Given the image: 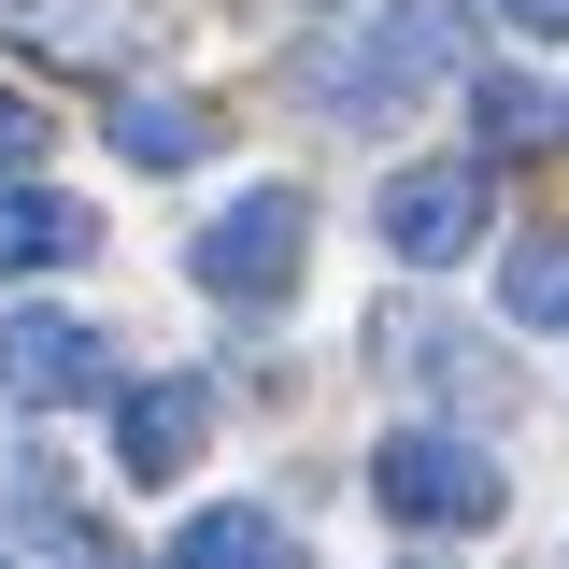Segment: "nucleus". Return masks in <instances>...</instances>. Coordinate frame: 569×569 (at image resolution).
I'll return each instance as SVG.
<instances>
[{"instance_id":"nucleus-1","label":"nucleus","mask_w":569,"mask_h":569,"mask_svg":"<svg viewBox=\"0 0 569 569\" xmlns=\"http://www.w3.org/2000/svg\"><path fill=\"white\" fill-rule=\"evenodd\" d=\"M456 58H470V0H385L356 43L313 58V100H328V114H399V100H427Z\"/></svg>"},{"instance_id":"nucleus-2","label":"nucleus","mask_w":569,"mask_h":569,"mask_svg":"<svg viewBox=\"0 0 569 569\" xmlns=\"http://www.w3.org/2000/svg\"><path fill=\"white\" fill-rule=\"evenodd\" d=\"M299 257H313V200H299V186H242V200L186 242L200 299H228V313H271L284 284H299Z\"/></svg>"},{"instance_id":"nucleus-3","label":"nucleus","mask_w":569,"mask_h":569,"mask_svg":"<svg viewBox=\"0 0 569 569\" xmlns=\"http://www.w3.org/2000/svg\"><path fill=\"white\" fill-rule=\"evenodd\" d=\"M370 498L399 512V527H427V541H456V527H498V456L485 441H456V427H385V456H370Z\"/></svg>"},{"instance_id":"nucleus-4","label":"nucleus","mask_w":569,"mask_h":569,"mask_svg":"<svg viewBox=\"0 0 569 569\" xmlns=\"http://www.w3.org/2000/svg\"><path fill=\"white\" fill-rule=\"evenodd\" d=\"M370 228H385V257H413V271H456V257L485 242V171H470V157H441V171H385Z\"/></svg>"},{"instance_id":"nucleus-5","label":"nucleus","mask_w":569,"mask_h":569,"mask_svg":"<svg viewBox=\"0 0 569 569\" xmlns=\"http://www.w3.org/2000/svg\"><path fill=\"white\" fill-rule=\"evenodd\" d=\"M114 385V356L86 313H0V399H29V413H71V399H100Z\"/></svg>"},{"instance_id":"nucleus-6","label":"nucleus","mask_w":569,"mask_h":569,"mask_svg":"<svg viewBox=\"0 0 569 569\" xmlns=\"http://www.w3.org/2000/svg\"><path fill=\"white\" fill-rule=\"evenodd\" d=\"M200 441H213V385L200 370H157V385L114 399V470H129V485H186Z\"/></svg>"},{"instance_id":"nucleus-7","label":"nucleus","mask_w":569,"mask_h":569,"mask_svg":"<svg viewBox=\"0 0 569 569\" xmlns=\"http://www.w3.org/2000/svg\"><path fill=\"white\" fill-rule=\"evenodd\" d=\"M0 29H14V43H43V58L129 71L142 43H157V0H0Z\"/></svg>"},{"instance_id":"nucleus-8","label":"nucleus","mask_w":569,"mask_h":569,"mask_svg":"<svg viewBox=\"0 0 569 569\" xmlns=\"http://www.w3.org/2000/svg\"><path fill=\"white\" fill-rule=\"evenodd\" d=\"M86 242H100V213H86V200L14 186V171H0V284H14V271H71Z\"/></svg>"},{"instance_id":"nucleus-9","label":"nucleus","mask_w":569,"mask_h":569,"mask_svg":"<svg viewBox=\"0 0 569 569\" xmlns=\"http://www.w3.org/2000/svg\"><path fill=\"white\" fill-rule=\"evenodd\" d=\"M157 569H299V541H284V512H257V498H228V512H186Z\"/></svg>"},{"instance_id":"nucleus-10","label":"nucleus","mask_w":569,"mask_h":569,"mask_svg":"<svg viewBox=\"0 0 569 569\" xmlns=\"http://www.w3.org/2000/svg\"><path fill=\"white\" fill-rule=\"evenodd\" d=\"M114 157H129V171H200V157H213V114L171 100V86H129V100H114Z\"/></svg>"},{"instance_id":"nucleus-11","label":"nucleus","mask_w":569,"mask_h":569,"mask_svg":"<svg viewBox=\"0 0 569 569\" xmlns=\"http://www.w3.org/2000/svg\"><path fill=\"white\" fill-rule=\"evenodd\" d=\"M385 356H413L427 385H441V399H470V413H498V399H512V370H485V356H470V328H385Z\"/></svg>"},{"instance_id":"nucleus-12","label":"nucleus","mask_w":569,"mask_h":569,"mask_svg":"<svg viewBox=\"0 0 569 569\" xmlns=\"http://www.w3.org/2000/svg\"><path fill=\"white\" fill-rule=\"evenodd\" d=\"M498 313L512 328H569V228H541V242L498 257Z\"/></svg>"},{"instance_id":"nucleus-13","label":"nucleus","mask_w":569,"mask_h":569,"mask_svg":"<svg viewBox=\"0 0 569 569\" xmlns=\"http://www.w3.org/2000/svg\"><path fill=\"white\" fill-rule=\"evenodd\" d=\"M470 114H485V142H541L556 100H541V86H512V71H485V100H470Z\"/></svg>"},{"instance_id":"nucleus-14","label":"nucleus","mask_w":569,"mask_h":569,"mask_svg":"<svg viewBox=\"0 0 569 569\" xmlns=\"http://www.w3.org/2000/svg\"><path fill=\"white\" fill-rule=\"evenodd\" d=\"M29 157H43V114H29V100L0 86V171H29Z\"/></svg>"},{"instance_id":"nucleus-15","label":"nucleus","mask_w":569,"mask_h":569,"mask_svg":"<svg viewBox=\"0 0 569 569\" xmlns=\"http://www.w3.org/2000/svg\"><path fill=\"white\" fill-rule=\"evenodd\" d=\"M498 14H512L527 43H569V0H498Z\"/></svg>"},{"instance_id":"nucleus-16","label":"nucleus","mask_w":569,"mask_h":569,"mask_svg":"<svg viewBox=\"0 0 569 569\" xmlns=\"http://www.w3.org/2000/svg\"><path fill=\"white\" fill-rule=\"evenodd\" d=\"M413 569H441V556H413Z\"/></svg>"},{"instance_id":"nucleus-17","label":"nucleus","mask_w":569,"mask_h":569,"mask_svg":"<svg viewBox=\"0 0 569 569\" xmlns=\"http://www.w3.org/2000/svg\"><path fill=\"white\" fill-rule=\"evenodd\" d=\"M0 569H14V556H0Z\"/></svg>"}]
</instances>
